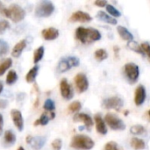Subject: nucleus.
Segmentation results:
<instances>
[{
	"label": "nucleus",
	"instance_id": "obj_1",
	"mask_svg": "<svg viewBox=\"0 0 150 150\" xmlns=\"http://www.w3.org/2000/svg\"><path fill=\"white\" fill-rule=\"evenodd\" d=\"M76 39L78 40L83 44H88L92 41H97L101 39V33L98 30L91 28V27H83L79 26L76 28Z\"/></svg>",
	"mask_w": 150,
	"mask_h": 150
},
{
	"label": "nucleus",
	"instance_id": "obj_2",
	"mask_svg": "<svg viewBox=\"0 0 150 150\" xmlns=\"http://www.w3.org/2000/svg\"><path fill=\"white\" fill-rule=\"evenodd\" d=\"M94 142L87 135L77 134L72 138L70 147L77 150H91L94 148Z\"/></svg>",
	"mask_w": 150,
	"mask_h": 150
},
{
	"label": "nucleus",
	"instance_id": "obj_3",
	"mask_svg": "<svg viewBox=\"0 0 150 150\" xmlns=\"http://www.w3.org/2000/svg\"><path fill=\"white\" fill-rule=\"evenodd\" d=\"M4 16L10 18L13 22L18 23L21 20H23L25 17V10L20 7L19 5L13 4L9 6V8H6L4 11Z\"/></svg>",
	"mask_w": 150,
	"mask_h": 150
},
{
	"label": "nucleus",
	"instance_id": "obj_4",
	"mask_svg": "<svg viewBox=\"0 0 150 150\" xmlns=\"http://www.w3.org/2000/svg\"><path fill=\"white\" fill-rule=\"evenodd\" d=\"M80 64V61L76 56H68L65 58L61 59L57 65V72L58 73H64L69 70L71 68L77 67Z\"/></svg>",
	"mask_w": 150,
	"mask_h": 150
},
{
	"label": "nucleus",
	"instance_id": "obj_5",
	"mask_svg": "<svg viewBox=\"0 0 150 150\" xmlns=\"http://www.w3.org/2000/svg\"><path fill=\"white\" fill-rule=\"evenodd\" d=\"M54 11V5L50 1L40 2L35 9V15L39 18H47Z\"/></svg>",
	"mask_w": 150,
	"mask_h": 150
},
{
	"label": "nucleus",
	"instance_id": "obj_6",
	"mask_svg": "<svg viewBox=\"0 0 150 150\" xmlns=\"http://www.w3.org/2000/svg\"><path fill=\"white\" fill-rule=\"evenodd\" d=\"M124 73L125 76L127 79V81L130 83H135L140 76V69L139 66L133 63V62H129L127 63L124 67Z\"/></svg>",
	"mask_w": 150,
	"mask_h": 150
},
{
	"label": "nucleus",
	"instance_id": "obj_7",
	"mask_svg": "<svg viewBox=\"0 0 150 150\" xmlns=\"http://www.w3.org/2000/svg\"><path fill=\"white\" fill-rule=\"evenodd\" d=\"M105 121L108 125V127L112 129V130H124L126 128L125 123L120 120L118 116L112 114V113H107L105 116Z\"/></svg>",
	"mask_w": 150,
	"mask_h": 150
},
{
	"label": "nucleus",
	"instance_id": "obj_8",
	"mask_svg": "<svg viewBox=\"0 0 150 150\" xmlns=\"http://www.w3.org/2000/svg\"><path fill=\"white\" fill-rule=\"evenodd\" d=\"M102 105L105 109L107 110H116L120 111V109L123 105V100L119 97H111L103 100Z\"/></svg>",
	"mask_w": 150,
	"mask_h": 150
},
{
	"label": "nucleus",
	"instance_id": "obj_9",
	"mask_svg": "<svg viewBox=\"0 0 150 150\" xmlns=\"http://www.w3.org/2000/svg\"><path fill=\"white\" fill-rule=\"evenodd\" d=\"M75 84L77 91L79 93H83L86 91L89 88V81L85 74L83 73H78L75 76Z\"/></svg>",
	"mask_w": 150,
	"mask_h": 150
},
{
	"label": "nucleus",
	"instance_id": "obj_10",
	"mask_svg": "<svg viewBox=\"0 0 150 150\" xmlns=\"http://www.w3.org/2000/svg\"><path fill=\"white\" fill-rule=\"evenodd\" d=\"M26 143L31 146L32 149L34 150H40L43 148V146L46 143V137L43 136H27L26 139Z\"/></svg>",
	"mask_w": 150,
	"mask_h": 150
},
{
	"label": "nucleus",
	"instance_id": "obj_11",
	"mask_svg": "<svg viewBox=\"0 0 150 150\" xmlns=\"http://www.w3.org/2000/svg\"><path fill=\"white\" fill-rule=\"evenodd\" d=\"M60 91H61V95L62 96V98L67 100L71 99L74 96L73 90H72L70 84L69 83L68 80L65 78L62 79V81L60 83Z\"/></svg>",
	"mask_w": 150,
	"mask_h": 150
},
{
	"label": "nucleus",
	"instance_id": "obj_12",
	"mask_svg": "<svg viewBox=\"0 0 150 150\" xmlns=\"http://www.w3.org/2000/svg\"><path fill=\"white\" fill-rule=\"evenodd\" d=\"M91 19H92V18L89 13H87L85 11H75L74 13H72V15L69 18V22H82V23H84V22L91 21Z\"/></svg>",
	"mask_w": 150,
	"mask_h": 150
},
{
	"label": "nucleus",
	"instance_id": "obj_13",
	"mask_svg": "<svg viewBox=\"0 0 150 150\" xmlns=\"http://www.w3.org/2000/svg\"><path fill=\"white\" fill-rule=\"evenodd\" d=\"M11 117L18 131H22L24 128V120L21 112L17 109H13L11 111Z\"/></svg>",
	"mask_w": 150,
	"mask_h": 150
},
{
	"label": "nucleus",
	"instance_id": "obj_14",
	"mask_svg": "<svg viewBox=\"0 0 150 150\" xmlns=\"http://www.w3.org/2000/svg\"><path fill=\"white\" fill-rule=\"evenodd\" d=\"M147 93H146V89L143 85H139L134 92V104L137 106L142 105L145 100H146Z\"/></svg>",
	"mask_w": 150,
	"mask_h": 150
},
{
	"label": "nucleus",
	"instance_id": "obj_15",
	"mask_svg": "<svg viewBox=\"0 0 150 150\" xmlns=\"http://www.w3.org/2000/svg\"><path fill=\"white\" fill-rule=\"evenodd\" d=\"M74 121L75 122H83L84 127L88 129H91L93 126V120L91 119V117L86 113H83V112H79L76 113L74 116Z\"/></svg>",
	"mask_w": 150,
	"mask_h": 150
},
{
	"label": "nucleus",
	"instance_id": "obj_16",
	"mask_svg": "<svg viewBox=\"0 0 150 150\" xmlns=\"http://www.w3.org/2000/svg\"><path fill=\"white\" fill-rule=\"evenodd\" d=\"M94 121H95V124H96V130L98 134H106L107 133V127H106V124H105V120L102 119L101 115L99 114H96L95 117H94Z\"/></svg>",
	"mask_w": 150,
	"mask_h": 150
},
{
	"label": "nucleus",
	"instance_id": "obj_17",
	"mask_svg": "<svg viewBox=\"0 0 150 150\" xmlns=\"http://www.w3.org/2000/svg\"><path fill=\"white\" fill-rule=\"evenodd\" d=\"M41 34H42V37L46 40H54L58 38L59 31L54 27H48V28L42 30Z\"/></svg>",
	"mask_w": 150,
	"mask_h": 150
},
{
	"label": "nucleus",
	"instance_id": "obj_18",
	"mask_svg": "<svg viewBox=\"0 0 150 150\" xmlns=\"http://www.w3.org/2000/svg\"><path fill=\"white\" fill-rule=\"evenodd\" d=\"M97 18L100 20V21H103L105 23H107V24H110V25H117L118 21L116 20L115 18L112 17L111 15L107 14L106 12L103 11H98L97 13Z\"/></svg>",
	"mask_w": 150,
	"mask_h": 150
},
{
	"label": "nucleus",
	"instance_id": "obj_19",
	"mask_svg": "<svg viewBox=\"0 0 150 150\" xmlns=\"http://www.w3.org/2000/svg\"><path fill=\"white\" fill-rule=\"evenodd\" d=\"M117 31H118V33H119V35L120 36V38L122 40H127L128 42L134 40V35H133V33L131 32H129L125 26L119 25L117 27Z\"/></svg>",
	"mask_w": 150,
	"mask_h": 150
},
{
	"label": "nucleus",
	"instance_id": "obj_20",
	"mask_svg": "<svg viewBox=\"0 0 150 150\" xmlns=\"http://www.w3.org/2000/svg\"><path fill=\"white\" fill-rule=\"evenodd\" d=\"M55 117V113L54 112H49V115L47 114L46 112L43 113L38 120H36V121L33 123L34 126H46L48 124L50 120H53Z\"/></svg>",
	"mask_w": 150,
	"mask_h": 150
},
{
	"label": "nucleus",
	"instance_id": "obj_21",
	"mask_svg": "<svg viewBox=\"0 0 150 150\" xmlns=\"http://www.w3.org/2000/svg\"><path fill=\"white\" fill-rule=\"evenodd\" d=\"M26 47V40H22L20 41H18L13 47L12 51H11V55L15 58H18L20 56V54H22L23 50Z\"/></svg>",
	"mask_w": 150,
	"mask_h": 150
},
{
	"label": "nucleus",
	"instance_id": "obj_22",
	"mask_svg": "<svg viewBox=\"0 0 150 150\" xmlns=\"http://www.w3.org/2000/svg\"><path fill=\"white\" fill-rule=\"evenodd\" d=\"M16 142V135L11 130H7L4 135V142L6 146H11Z\"/></svg>",
	"mask_w": 150,
	"mask_h": 150
},
{
	"label": "nucleus",
	"instance_id": "obj_23",
	"mask_svg": "<svg viewBox=\"0 0 150 150\" xmlns=\"http://www.w3.org/2000/svg\"><path fill=\"white\" fill-rule=\"evenodd\" d=\"M131 147L134 150H142L145 149L146 145L143 140L137 137H134L131 140Z\"/></svg>",
	"mask_w": 150,
	"mask_h": 150
},
{
	"label": "nucleus",
	"instance_id": "obj_24",
	"mask_svg": "<svg viewBox=\"0 0 150 150\" xmlns=\"http://www.w3.org/2000/svg\"><path fill=\"white\" fill-rule=\"evenodd\" d=\"M38 71H39V67L38 66L33 67L28 71V73L25 76V81L27 83H33L35 81V78H36L37 74H38Z\"/></svg>",
	"mask_w": 150,
	"mask_h": 150
},
{
	"label": "nucleus",
	"instance_id": "obj_25",
	"mask_svg": "<svg viewBox=\"0 0 150 150\" xmlns=\"http://www.w3.org/2000/svg\"><path fill=\"white\" fill-rule=\"evenodd\" d=\"M11 64H12V61L11 58H6L4 61H2L0 62V76L4 75L5 73V71L9 68H11Z\"/></svg>",
	"mask_w": 150,
	"mask_h": 150
},
{
	"label": "nucleus",
	"instance_id": "obj_26",
	"mask_svg": "<svg viewBox=\"0 0 150 150\" xmlns=\"http://www.w3.org/2000/svg\"><path fill=\"white\" fill-rule=\"evenodd\" d=\"M94 56H95V59L98 61V62H103L105 61V59H107L108 57V54L107 52L103 49V48H99L98 50H96L95 54H94Z\"/></svg>",
	"mask_w": 150,
	"mask_h": 150
},
{
	"label": "nucleus",
	"instance_id": "obj_27",
	"mask_svg": "<svg viewBox=\"0 0 150 150\" xmlns=\"http://www.w3.org/2000/svg\"><path fill=\"white\" fill-rule=\"evenodd\" d=\"M43 55H44V47L40 46L33 53V62L38 63L43 58Z\"/></svg>",
	"mask_w": 150,
	"mask_h": 150
},
{
	"label": "nucleus",
	"instance_id": "obj_28",
	"mask_svg": "<svg viewBox=\"0 0 150 150\" xmlns=\"http://www.w3.org/2000/svg\"><path fill=\"white\" fill-rule=\"evenodd\" d=\"M130 132L132 134H134V135H142L146 133V129L142 125H135L130 128Z\"/></svg>",
	"mask_w": 150,
	"mask_h": 150
},
{
	"label": "nucleus",
	"instance_id": "obj_29",
	"mask_svg": "<svg viewBox=\"0 0 150 150\" xmlns=\"http://www.w3.org/2000/svg\"><path fill=\"white\" fill-rule=\"evenodd\" d=\"M127 46H128L129 48L132 49L133 51H134V52H136V53H138V54H142V55H145V54H144V52H143V50H142V46L139 45L136 41H134V40H133V41H130V42H128Z\"/></svg>",
	"mask_w": 150,
	"mask_h": 150
},
{
	"label": "nucleus",
	"instance_id": "obj_30",
	"mask_svg": "<svg viewBox=\"0 0 150 150\" xmlns=\"http://www.w3.org/2000/svg\"><path fill=\"white\" fill-rule=\"evenodd\" d=\"M105 8H106L107 12H108L112 17H113V18H119V17H120V16H121L120 11L118 9H116L113 5H112V4H108L105 6Z\"/></svg>",
	"mask_w": 150,
	"mask_h": 150
},
{
	"label": "nucleus",
	"instance_id": "obj_31",
	"mask_svg": "<svg viewBox=\"0 0 150 150\" xmlns=\"http://www.w3.org/2000/svg\"><path fill=\"white\" fill-rule=\"evenodd\" d=\"M18 79V75L17 73L14 71V70H10L7 74V76H6V83L11 85L12 83H14Z\"/></svg>",
	"mask_w": 150,
	"mask_h": 150
},
{
	"label": "nucleus",
	"instance_id": "obj_32",
	"mask_svg": "<svg viewBox=\"0 0 150 150\" xmlns=\"http://www.w3.org/2000/svg\"><path fill=\"white\" fill-rule=\"evenodd\" d=\"M43 107H44V109H45L46 111H48V112H52L55 109V104H54V102L52 99L48 98V99H47V100L45 101Z\"/></svg>",
	"mask_w": 150,
	"mask_h": 150
},
{
	"label": "nucleus",
	"instance_id": "obj_33",
	"mask_svg": "<svg viewBox=\"0 0 150 150\" xmlns=\"http://www.w3.org/2000/svg\"><path fill=\"white\" fill-rule=\"evenodd\" d=\"M81 108H82V104L79 101H74L69 105V111L70 112H77L81 110Z\"/></svg>",
	"mask_w": 150,
	"mask_h": 150
},
{
	"label": "nucleus",
	"instance_id": "obj_34",
	"mask_svg": "<svg viewBox=\"0 0 150 150\" xmlns=\"http://www.w3.org/2000/svg\"><path fill=\"white\" fill-rule=\"evenodd\" d=\"M105 150H123L122 147L120 146L115 142H109L105 144Z\"/></svg>",
	"mask_w": 150,
	"mask_h": 150
},
{
	"label": "nucleus",
	"instance_id": "obj_35",
	"mask_svg": "<svg viewBox=\"0 0 150 150\" xmlns=\"http://www.w3.org/2000/svg\"><path fill=\"white\" fill-rule=\"evenodd\" d=\"M8 50H9L8 44L5 41L0 40V57H2L4 54H6L8 53Z\"/></svg>",
	"mask_w": 150,
	"mask_h": 150
},
{
	"label": "nucleus",
	"instance_id": "obj_36",
	"mask_svg": "<svg viewBox=\"0 0 150 150\" xmlns=\"http://www.w3.org/2000/svg\"><path fill=\"white\" fill-rule=\"evenodd\" d=\"M10 28V23L5 19H0V33H4Z\"/></svg>",
	"mask_w": 150,
	"mask_h": 150
},
{
	"label": "nucleus",
	"instance_id": "obj_37",
	"mask_svg": "<svg viewBox=\"0 0 150 150\" xmlns=\"http://www.w3.org/2000/svg\"><path fill=\"white\" fill-rule=\"evenodd\" d=\"M141 46H142V48L145 55H147L149 61L150 62V44H149L148 42H143Z\"/></svg>",
	"mask_w": 150,
	"mask_h": 150
},
{
	"label": "nucleus",
	"instance_id": "obj_38",
	"mask_svg": "<svg viewBox=\"0 0 150 150\" xmlns=\"http://www.w3.org/2000/svg\"><path fill=\"white\" fill-rule=\"evenodd\" d=\"M62 147V142L61 139H55L52 142V148L54 150H61Z\"/></svg>",
	"mask_w": 150,
	"mask_h": 150
},
{
	"label": "nucleus",
	"instance_id": "obj_39",
	"mask_svg": "<svg viewBox=\"0 0 150 150\" xmlns=\"http://www.w3.org/2000/svg\"><path fill=\"white\" fill-rule=\"evenodd\" d=\"M94 4H95V5H97L98 7H105V6H106L108 4L107 2L105 1V0H97Z\"/></svg>",
	"mask_w": 150,
	"mask_h": 150
},
{
	"label": "nucleus",
	"instance_id": "obj_40",
	"mask_svg": "<svg viewBox=\"0 0 150 150\" xmlns=\"http://www.w3.org/2000/svg\"><path fill=\"white\" fill-rule=\"evenodd\" d=\"M7 104L8 102L6 100H4V99H1L0 100V109H4L7 106Z\"/></svg>",
	"mask_w": 150,
	"mask_h": 150
},
{
	"label": "nucleus",
	"instance_id": "obj_41",
	"mask_svg": "<svg viewBox=\"0 0 150 150\" xmlns=\"http://www.w3.org/2000/svg\"><path fill=\"white\" fill-rule=\"evenodd\" d=\"M3 127H4V119L2 114H0V135L3 133Z\"/></svg>",
	"mask_w": 150,
	"mask_h": 150
},
{
	"label": "nucleus",
	"instance_id": "obj_42",
	"mask_svg": "<svg viewBox=\"0 0 150 150\" xmlns=\"http://www.w3.org/2000/svg\"><path fill=\"white\" fill-rule=\"evenodd\" d=\"M5 9H6V7H4V5L3 4L2 2H0V13H1L2 15H4V11Z\"/></svg>",
	"mask_w": 150,
	"mask_h": 150
},
{
	"label": "nucleus",
	"instance_id": "obj_43",
	"mask_svg": "<svg viewBox=\"0 0 150 150\" xmlns=\"http://www.w3.org/2000/svg\"><path fill=\"white\" fill-rule=\"evenodd\" d=\"M3 89H4V85H3L2 82L0 81V94H1V92L3 91Z\"/></svg>",
	"mask_w": 150,
	"mask_h": 150
},
{
	"label": "nucleus",
	"instance_id": "obj_44",
	"mask_svg": "<svg viewBox=\"0 0 150 150\" xmlns=\"http://www.w3.org/2000/svg\"><path fill=\"white\" fill-rule=\"evenodd\" d=\"M18 150H25V149H24L23 147H19V148L18 149Z\"/></svg>",
	"mask_w": 150,
	"mask_h": 150
},
{
	"label": "nucleus",
	"instance_id": "obj_45",
	"mask_svg": "<svg viewBox=\"0 0 150 150\" xmlns=\"http://www.w3.org/2000/svg\"><path fill=\"white\" fill-rule=\"evenodd\" d=\"M149 118H150V110L149 111Z\"/></svg>",
	"mask_w": 150,
	"mask_h": 150
}]
</instances>
